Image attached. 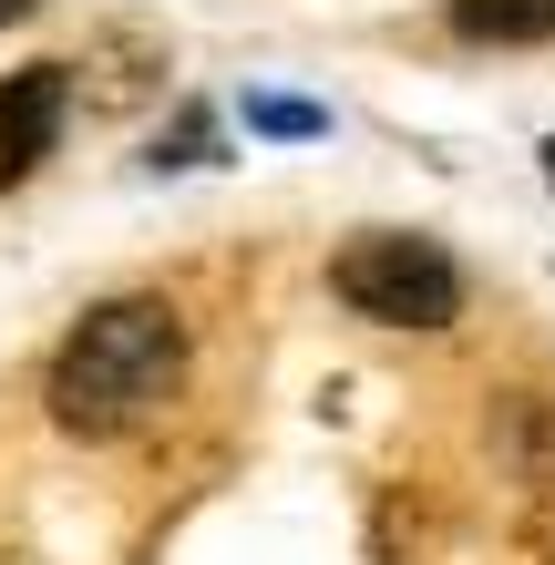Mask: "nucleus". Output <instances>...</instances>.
<instances>
[{
  "label": "nucleus",
  "instance_id": "4",
  "mask_svg": "<svg viewBox=\"0 0 555 565\" xmlns=\"http://www.w3.org/2000/svg\"><path fill=\"white\" fill-rule=\"evenodd\" d=\"M452 31H463V42H494V52L555 42V0H452Z\"/></svg>",
  "mask_w": 555,
  "mask_h": 565
},
{
  "label": "nucleus",
  "instance_id": "6",
  "mask_svg": "<svg viewBox=\"0 0 555 565\" xmlns=\"http://www.w3.org/2000/svg\"><path fill=\"white\" fill-rule=\"evenodd\" d=\"M545 175H555V145H545Z\"/></svg>",
  "mask_w": 555,
  "mask_h": 565
},
{
  "label": "nucleus",
  "instance_id": "2",
  "mask_svg": "<svg viewBox=\"0 0 555 565\" xmlns=\"http://www.w3.org/2000/svg\"><path fill=\"white\" fill-rule=\"evenodd\" d=\"M330 288L361 319H381V329H442L463 309V268H452L433 237H350L330 257Z\"/></svg>",
  "mask_w": 555,
  "mask_h": 565
},
{
  "label": "nucleus",
  "instance_id": "5",
  "mask_svg": "<svg viewBox=\"0 0 555 565\" xmlns=\"http://www.w3.org/2000/svg\"><path fill=\"white\" fill-rule=\"evenodd\" d=\"M31 11H42V0H0V21H31Z\"/></svg>",
  "mask_w": 555,
  "mask_h": 565
},
{
  "label": "nucleus",
  "instance_id": "3",
  "mask_svg": "<svg viewBox=\"0 0 555 565\" xmlns=\"http://www.w3.org/2000/svg\"><path fill=\"white\" fill-rule=\"evenodd\" d=\"M62 114H73V62H21V73H0V185H21L31 164L62 145Z\"/></svg>",
  "mask_w": 555,
  "mask_h": 565
},
{
  "label": "nucleus",
  "instance_id": "1",
  "mask_svg": "<svg viewBox=\"0 0 555 565\" xmlns=\"http://www.w3.org/2000/svg\"><path fill=\"white\" fill-rule=\"evenodd\" d=\"M175 371H185V329H175L166 298H104V309H83L73 329H62L42 402H52L62 431L114 443V431H135L175 391Z\"/></svg>",
  "mask_w": 555,
  "mask_h": 565
}]
</instances>
